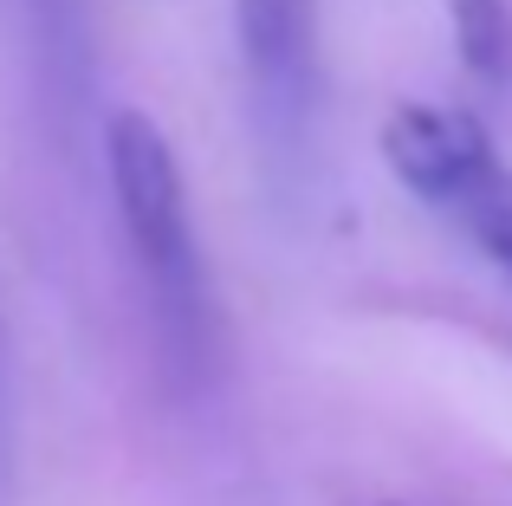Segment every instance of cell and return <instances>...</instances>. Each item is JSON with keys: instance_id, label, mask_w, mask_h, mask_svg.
<instances>
[{"instance_id": "cell-1", "label": "cell", "mask_w": 512, "mask_h": 506, "mask_svg": "<svg viewBox=\"0 0 512 506\" xmlns=\"http://www.w3.org/2000/svg\"><path fill=\"white\" fill-rule=\"evenodd\" d=\"M104 169H111L117 221H124L163 357L169 370L195 377L208 364L214 318H208V266H201V247H195V215H188L175 150L143 111H117L104 124Z\"/></svg>"}, {"instance_id": "cell-2", "label": "cell", "mask_w": 512, "mask_h": 506, "mask_svg": "<svg viewBox=\"0 0 512 506\" xmlns=\"http://www.w3.org/2000/svg\"><path fill=\"white\" fill-rule=\"evenodd\" d=\"M234 39L247 65V98L273 156H299L318 124V0H234Z\"/></svg>"}, {"instance_id": "cell-3", "label": "cell", "mask_w": 512, "mask_h": 506, "mask_svg": "<svg viewBox=\"0 0 512 506\" xmlns=\"http://www.w3.org/2000/svg\"><path fill=\"white\" fill-rule=\"evenodd\" d=\"M493 156V137L480 130V117L448 111V104H396L383 124V163L396 169V182L422 202L448 208V195Z\"/></svg>"}, {"instance_id": "cell-4", "label": "cell", "mask_w": 512, "mask_h": 506, "mask_svg": "<svg viewBox=\"0 0 512 506\" xmlns=\"http://www.w3.org/2000/svg\"><path fill=\"white\" fill-rule=\"evenodd\" d=\"M33 7V46H39V78L59 117L91 111V78H98V26L91 0H26Z\"/></svg>"}, {"instance_id": "cell-5", "label": "cell", "mask_w": 512, "mask_h": 506, "mask_svg": "<svg viewBox=\"0 0 512 506\" xmlns=\"http://www.w3.org/2000/svg\"><path fill=\"white\" fill-rule=\"evenodd\" d=\"M448 215L474 234V247L512 279V169L500 163V150L448 195Z\"/></svg>"}, {"instance_id": "cell-6", "label": "cell", "mask_w": 512, "mask_h": 506, "mask_svg": "<svg viewBox=\"0 0 512 506\" xmlns=\"http://www.w3.org/2000/svg\"><path fill=\"white\" fill-rule=\"evenodd\" d=\"M454 52L480 91H512V0H448Z\"/></svg>"}, {"instance_id": "cell-7", "label": "cell", "mask_w": 512, "mask_h": 506, "mask_svg": "<svg viewBox=\"0 0 512 506\" xmlns=\"http://www.w3.org/2000/svg\"><path fill=\"white\" fill-rule=\"evenodd\" d=\"M0 455H7V396H0Z\"/></svg>"}]
</instances>
